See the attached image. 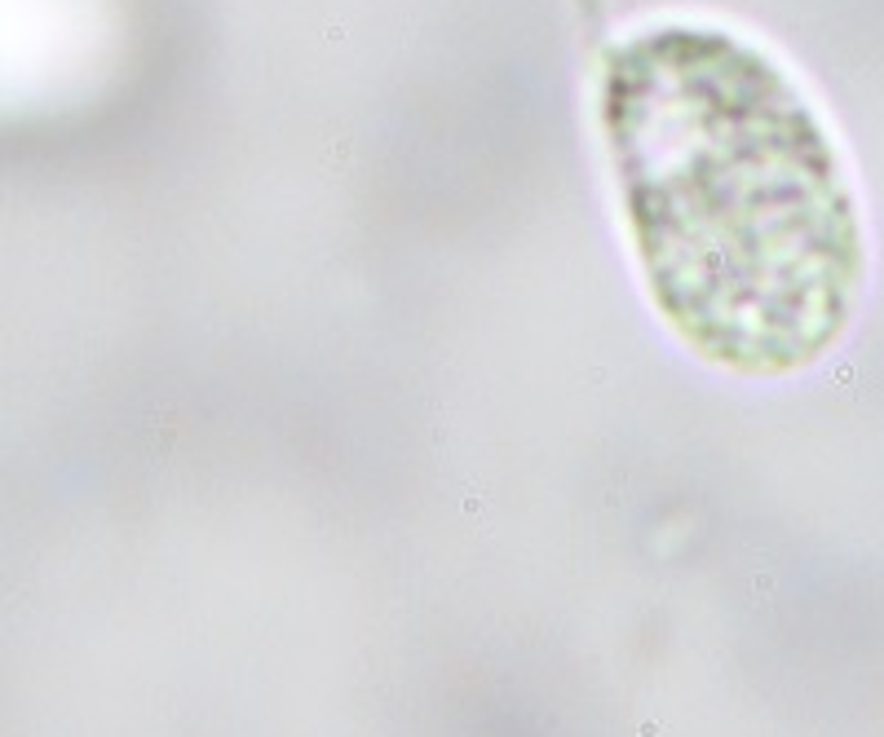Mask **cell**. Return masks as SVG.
Segmentation results:
<instances>
[{
  "label": "cell",
  "instance_id": "cell-1",
  "mask_svg": "<svg viewBox=\"0 0 884 737\" xmlns=\"http://www.w3.org/2000/svg\"><path fill=\"white\" fill-rule=\"evenodd\" d=\"M597 128L628 257L681 349L787 380L849 336L871 274L862 195L770 44L712 18L637 22L602 58Z\"/></svg>",
  "mask_w": 884,
  "mask_h": 737
}]
</instances>
